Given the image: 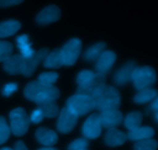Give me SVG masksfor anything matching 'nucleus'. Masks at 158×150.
Returning <instances> with one entry per match:
<instances>
[{
  "mask_svg": "<svg viewBox=\"0 0 158 150\" xmlns=\"http://www.w3.org/2000/svg\"><path fill=\"white\" fill-rule=\"evenodd\" d=\"M136 67L137 64L134 61L128 62L124 66H122L114 75V82L116 84L123 86L132 81L133 73Z\"/></svg>",
  "mask_w": 158,
  "mask_h": 150,
  "instance_id": "nucleus-14",
  "label": "nucleus"
},
{
  "mask_svg": "<svg viewBox=\"0 0 158 150\" xmlns=\"http://www.w3.org/2000/svg\"><path fill=\"white\" fill-rule=\"evenodd\" d=\"M151 109L152 110L154 111L155 112V119L156 121H157V110H158V100L157 98H155L154 99V101L152 102V104H151Z\"/></svg>",
  "mask_w": 158,
  "mask_h": 150,
  "instance_id": "nucleus-35",
  "label": "nucleus"
},
{
  "mask_svg": "<svg viewBox=\"0 0 158 150\" xmlns=\"http://www.w3.org/2000/svg\"><path fill=\"white\" fill-rule=\"evenodd\" d=\"M120 95L119 91L113 86L104 88L101 93L95 99V109L106 111L118 109L120 105Z\"/></svg>",
  "mask_w": 158,
  "mask_h": 150,
  "instance_id": "nucleus-2",
  "label": "nucleus"
},
{
  "mask_svg": "<svg viewBox=\"0 0 158 150\" xmlns=\"http://www.w3.org/2000/svg\"><path fill=\"white\" fill-rule=\"evenodd\" d=\"M82 150H86V149H82Z\"/></svg>",
  "mask_w": 158,
  "mask_h": 150,
  "instance_id": "nucleus-39",
  "label": "nucleus"
},
{
  "mask_svg": "<svg viewBox=\"0 0 158 150\" xmlns=\"http://www.w3.org/2000/svg\"><path fill=\"white\" fill-rule=\"evenodd\" d=\"M38 150H57L56 149H54V148H52V147H49V146H47V147H45V148H42V149H40Z\"/></svg>",
  "mask_w": 158,
  "mask_h": 150,
  "instance_id": "nucleus-37",
  "label": "nucleus"
},
{
  "mask_svg": "<svg viewBox=\"0 0 158 150\" xmlns=\"http://www.w3.org/2000/svg\"><path fill=\"white\" fill-rule=\"evenodd\" d=\"M24 94L27 99L38 104L45 101H56L60 96V90L54 86H46L35 80L26 85Z\"/></svg>",
  "mask_w": 158,
  "mask_h": 150,
  "instance_id": "nucleus-1",
  "label": "nucleus"
},
{
  "mask_svg": "<svg viewBox=\"0 0 158 150\" xmlns=\"http://www.w3.org/2000/svg\"><path fill=\"white\" fill-rule=\"evenodd\" d=\"M127 139V136L126 134L116 128H113V129H108L105 136L104 141L107 146L110 147H117V146L123 145L126 142Z\"/></svg>",
  "mask_w": 158,
  "mask_h": 150,
  "instance_id": "nucleus-17",
  "label": "nucleus"
},
{
  "mask_svg": "<svg viewBox=\"0 0 158 150\" xmlns=\"http://www.w3.org/2000/svg\"><path fill=\"white\" fill-rule=\"evenodd\" d=\"M143 120V116L140 112H133L128 114L124 120L125 126L129 131L134 130L140 126Z\"/></svg>",
  "mask_w": 158,
  "mask_h": 150,
  "instance_id": "nucleus-25",
  "label": "nucleus"
},
{
  "mask_svg": "<svg viewBox=\"0 0 158 150\" xmlns=\"http://www.w3.org/2000/svg\"><path fill=\"white\" fill-rule=\"evenodd\" d=\"M157 92L155 89L152 88H147L139 90L138 93L135 95L134 100L136 103L143 104L154 100V99L157 98Z\"/></svg>",
  "mask_w": 158,
  "mask_h": 150,
  "instance_id": "nucleus-24",
  "label": "nucleus"
},
{
  "mask_svg": "<svg viewBox=\"0 0 158 150\" xmlns=\"http://www.w3.org/2000/svg\"><path fill=\"white\" fill-rule=\"evenodd\" d=\"M35 138L41 144L46 146H53L58 141L56 133L46 127L39 128L35 132Z\"/></svg>",
  "mask_w": 158,
  "mask_h": 150,
  "instance_id": "nucleus-16",
  "label": "nucleus"
},
{
  "mask_svg": "<svg viewBox=\"0 0 158 150\" xmlns=\"http://www.w3.org/2000/svg\"><path fill=\"white\" fill-rule=\"evenodd\" d=\"M106 87V77L101 73H95L89 83L83 87H78L77 93L87 95L95 99Z\"/></svg>",
  "mask_w": 158,
  "mask_h": 150,
  "instance_id": "nucleus-6",
  "label": "nucleus"
},
{
  "mask_svg": "<svg viewBox=\"0 0 158 150\" xmlns=\"http://www.w3.org/2000/svg\"><path fill=\"white\" fill-rule=\"evenodd\" d=\"M44 116H43V112L40 110L39 108H37L36 109L33 111L31 114V116L29 118V120L31 122H32L33 123H40V122L43 121V120L44 119Z\"/></svg>",
  "mask_w": 158,
  "mask_h": 150,
  "instance_id": "nucleus-32",
  "label": "nucleus"
},
{
  "mask_svg": "<svg viewBox=\"0 0 158 150\" xmlns=\"http://www.w3.org/2000/svg\"><path fill=\"white\" fill-rule=\"evenodd\" d=\"M13 52V46L12 43L6 41H0V63H4L12 55Z\"/></svg>",
  "mask_w": 158,
  "mask_h": 150,
  "instance_id": "nucleus-27",
  "label": "nucleus"
},
{
  "mask_svg": "<svg viewBox=\"0 0 158 150\" xmlns=\"http://www.w3.org/2000/svg\"><path fill=\"white\" fill-rule=\"evenodd\" d=\"M105 48H106V44L104 43H96L86 49L83 58L88 62H97V60L105 51Z\"/></svg>",
  "mask_w": 158,
  "mask_h": 150,
  "instance_id": "nucleus-22",
  "label": "nucleus"
},
{
  "mask_svg": "<svg viewBox=\"0 0 158 150\" xmlns=\"http://www.w3.org/2000/svg\"><path fill=\"white\" fill-rule=\"evenodd\" d=\"M116 54L112 51H104L100 55V58L97 60L96 69L98 73L105 75L107 73L116 61Z\"/></svg>",
  "mask_w": 158,
  "mask_h": 150,
  "instance_id": "nucleus-15",
  "label": "nucleus"
},
{
  "mask_svg": "<svg viewBox=\"0 0 158 150\" xmlns=\"http://www.w3.org/2000/svg\"><path fill=\"white\" fill-rule=\"evenodd\" d=\"M39 109L42 111L44 117L46 118H54L60 113L59 107L56 101H45L37 104Z\"/></svg>",
  "mask_w": 158,
  "mask_h": 150,
  "instance_id": "nucleus-23",
  "label": "nucleus"
},
{
  "mask_svg": "<svg viewBox=\"0 0 158 150\" xmlns=\"http://www.w3.org/2000/svg\"><path fill=\"white\" fill-rule=\"evenodd\" d=\"M154 135V130L153 128L148 126H140L134 130L129 131L127 136L131 140L134 141H140V140H147L152 138Z\"/></svg>",
  "mask_w": 158,
  "mask_h": 150,
  "instance_id": "nucleus-18",
  "label": "nucleus"
},
{
  "mask_svg": "<svg viewBox=\"0 0 158 150\" xmlns=\"http://www.w3.org/2000/svg\"><path fill=\"white\" fill-rule=\"evenodd\" d=\"M49 52V49L43 48V49H40L38 52H35V53L29 58L25 59H26V66H25L23 75L27 77L31 76L35 71L36 68L39 66V65L42 62L44 61L45 58Z\"/></svg>",
  "mask_w": 158,
  "mask_h": 150,
  "instance_id": "nucleus-10",
  "label": "nucleus"
},
{
  "mask_svg": "<svg viewBox=\"0 0 158 150\" xmlns=\"http://www.w3.org/2000/svg\"><path fill=\"white\" fill-rule=\"evenodd\" d=\"M43 63L45 67L52 69H58L64 66L60 49H55L52 52H49L45 58Z\"/></svg>",
  "mask_w": 158,
  "mask_h": 150,
  "instance_id": "nucleus-19",
  "label": "nucleus"
},
{
  "mask_svg": "<svg viewBox=\"0 0 158 150\" xmlns=\"http://www.w3.org/2000/svg\"><path fill=\"white\" fill-rule=\"evenodd\" d=\"M66 107L78 117L82 116L95 109V100L87 95L77 93L67 100Z\"/></svg>",
  "mask_w": 158,
  "mask_h": 150,
  "instance_id": "nucleus-3",
  "label": "nucleus"
},
{
  "mask_svg": "<svg viewBox=\"0 0 158 150\" xmlns=\"http://www.w3.org/2000/svg\"><path fill=\"white\" fill-rule=\"evenodd\" d=\"M102 125L100 115L94 113L86 119L83 126V134L86 138L94 140L98 138L101 134Z\"/></svg>",
  "mask_w": 158,
  "mask_h": 150,
  "instance_id": "nucleus-9",
  "label": "nucleus"
},
{
  "mask_svg": "<svg viewBox=\"0 0 158 150\" xmlns=\"http://www.w3.org/2000/svg\"><path fill=\"white\" fill-rule=\"evenodd\" d=\"M94 72L89 70H83L78 74L77 79V84H78V87H83V86H86L87 83H89V82L92 80V79L94 78Z\"/></svg>",
  "mask_w": 158,
  "mask_h": 150,
  "instance_id": "nucleus-30",
  "label": "nucleus"
},
{
  "mask_svg": "<svg viewBox=\"0 0 158 150\" xmlns=\"http://www.w3.org/2000/svg\"><path fill=\"white\" fill-rule=\"evenodd\" d=\"M10 127L4 117L0 116V145L6 143L10 136Z\"/></svg>",
  "mask_w": 158,
  "mask_h": 150,
  "instance_id": "nucleus-29",
  "label": "nucleus"
},
{
  "mask_svg": "<svg viewBox=\"0 0 158 150\" xmlns=\"http://www.w3.org/2000/svg\"><path fill=\"white\" fill-rule=\"evenodd\" d=\"M16 43L21 53L20 55L24 59L29 58L35 53V51L31 47V43H29L27 35H21L17 37Z\"/></svg>",
  "mask_w": 158,
  "mask_h": 150,
  "instance_id": "nucleus-21",
  "label": "nucleus"
},
{
  "mask_svg": "<svg viewBox=\"0 0 158 150\" xmlns=\"http://www.w3.org/2000/svg\"><path fill=\"white\" fill-rule=\"evenodd\" d=\"M157 148V143L153 139L137 141L134 145V150H156Z\"/></svg>",
  "mask_w": 158,
  "mask_h": 150,
  "instance_id": "nucleus-26",
  "label": "nucleus"
},
{
  "mask_svg": "<svg viewBox=\"0 0 158 150\" xmlns=\"http://www.w3.org/2000/svg\"><path fill=\"white\" fill-rule=\"evenodd\" d=\"M100 118L102 127L108 129L116 128L123 122V115L118 109L103 111L100 115Z\"/></svg>",
  "mask_w": 158,
  "mask_h": 150,
  "instance_id": "nucleus-11",
  "label": "nucleus"
},
{
  "mask_svg": "<svg viewBox=\"0 0 158 150\" xmlns=\"http://www.w3.org/2000/svg\"><path fill=\"white\" fill-rule=\"evenodd\" d=\"M25 66L26 59L21 55H12L3 63L5 71L11 75L23 74Z\"/></svg>",
  "mask_w": 158,
  "mask_h": 150,
  "instance_id": "nucleus-12",
  "label": "nucleus"
},
{
  "mask_svg": "<svg viewBox=\"0 0 158 150\" xmlns=\"http://www.w3.org/2000/svg\"><path fill=\"white\" fill-rule=\"evenodd\" d=\"M157 76L153 68L150 66L136 67L133 73L132 81L137 90L151 88L156 83Z\"/></svg>",
  "mask_w": 158,
  "mask_h": 150,
  "instance_id": "nucleus-4",
  "label": "nucleus"
},
{
  "mask_svg": "<svg viewBox=\"0 0 158 150\" xmlns=\"http://www.w3.org/2000/svg\"><path fill=\"white\" fill-rule=\"evenodd\" d=\"M87 146L88 141L86 139H78L69 144L68 150H82L86 149Z\"/></svg>",
  "mask_w": 158,
  "mask_h": 150,
  "instance_id": "nucleus-31",
  "label": "nucleus"
},
{
  "mask_svg": "<svg viewBox=\"0 0 158 150\" xmlns=\"http://www.w3.org/2000/svg\"><path fill=\"white\" fill-rule=\"evenodd\" d=\"M59 75L56 72H46L40 74L38 78V81L42 84L46 86H53L54 83L56 82Z\"/></svg>",
  "mask_w": 158,
  "mask_h": 150,
  "instance_id": "nucleus-28",
  "label": "nucleus"
},
{
  "mask_svg": "<svg viewBox=\"0 0 158 150\" xmlns=\"http://www.w3.org/2000/svg\"><path fill=\"white\" fill-rule=\"evenodd\" d=\"M60 9L56 6L51 5L44 8L36 16V22L41 26L50 24L60 19Z\"/></svg>",
  "mask_w": 158,
  "mask_h": 150,
  "instance_id": "nucleus-13",
  "label": "nucleus"
},
{
  "mask_svg": "<svg viewBox=\"0 0 158 150\" xmlns=\"http://www.w3.org/2000/svg\"><path fill=\"white\" fill-rule=\"evenodd\" d=\"M17 89H18V85L16 83H8L3 89L2 94L5 96H10L12 93H14L17 90Z\"/></svg>",
  "mask_w": 158,
  "mask_h": 150,
  "instance_id": "nucleus-33",
  "label": "nucleus"
},
{
  "mask_svg": "<svg viewBox=\"0 0 158 150\" xmlns=\"http://www.w3.org/2000/svg\"><path fill=\"white\" fill-rule=\"evenodd\" d=\"M82 43L78 39H72L60 49L64 66H73L78 59L81 52Z\"/></svg>",
  "mask_w": 158,
  "mask_h": 150,
  "instance_id": "nucleus-7",
  "label": "nucleus"
},
{
  "mask_svg": "<svg viewBox=\"0 0 158 150\" xmlns=\"http://www.w3.org/2000/svg\"><path fill=\"white\" fill-rule=\"evenodd\" d=\"M10 117V130L16 136H22L27 132L29 126V116L23 108H16L11 111Z\"/></svg>",
  "mask_w": 158,
  "mask_h": 150,
  "instance_id": "nucleus-5",
  "label": "nucleus"
},
{
  "mask_svg": "<svg viewBox=\"0 0 158 150\" xmlns=\"http://www.w3.org/2000/svg\"><path fill=\"white\" fill-rule=\"evenodd\" d=\"M24 0H0V7H9L22 3Z\"/></svg>",
  "mask_w": 158,
  "mask_h": 150,
  "instance_id": "nucleus-34",
  "label": "nucleus"
},
{
  "mask_svg": "<svg viewBox=\"0 0 158 150\" xmlns=\"http://www.w3.org/2000/svg\"><path fill=\"white\" fill-rule=\"evenodd\" d=\"M21 27L16 20H7L0 23V38H6L14 35Z\"/></svg>",
  "mask_w": 158,
  "mask_h": 150,
  "instance_id": "nucleus-20",
  "label": "nucleus"
},
{
  "mask_svg": "<svg viewBox=\"0 0 158 150\" xmlns=\"http://www.w3.org/2000/svg\"><path fill=\"white\" fill-rule=\"evenodd\" d=\"M78 116L67 107L63 108L59 114L57 129L62 133H68L77 125Z\"/></svg>",
  "mask_w": 158,
  "mask_h": 150,
  "instance_id": "nucleus-8",
  "label": "nucleus"
},
{
  "mask_svg": "<svg viewBox=\"0 0 158 150\" xmlns=\"http://www.w3.org/2000/svg\"><path fill=\"white\" fill-rule=\"evenodd\" d=\"M14 150H28V149L23 142L19 141L15 143V149Z\"/></svg>",
  "mask_w": 158,
  "mask_h": 150,
  "instance_id": "nucleus-36",
  "label": "nucleus"
},
{
  "mask_svg": "<svg viewBox=\"0 0 158 150\" xmlns=\"http://www.w3.org/2000/svg\"><path fill=\"white\" fill-rule=\"evenodd\" d=\"M0 150H13L12 149H10V148H8V147H5V148H2V149H1Z\"/></svg>",
  "mask_w": 158,
  "mask_h": 150,
  "instance_id": "nucleus-38",
  "label": "nucleus"
}]
</instances>
